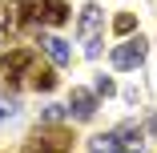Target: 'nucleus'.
<instances>
[{"mask_svg":"<svg viewBox=\"0 0 157 153\" xmlns=\"http://www.w3.org/2000/svg\"><path fill=\"white\" fill-rule=\"evenodd\" d=\"M40 44H44V52L52 56V65H69V60H73V52H69V44H65V40H56V36H44Z\"/></svg>","mask_w":157,"mask_h":153,"instance_id":"nucleus-10","label":"nucleus"},{"mask_svg":"<svg viewBox=\"0 0 157 153\" xmlns=\"http://www.w3.org/2000/svg\"><path fill=\"white\" fill-rule=\"evenodd\" d=\"M73 149V133L60 129V125H48V129H36L28 137L24 153H69Z\"/></svg>","mask_w":157,"mask_h":153,"instance_id":"nucleus-4","label":"nucleus"},{"mask_svg":"<svg viewBox=\"0 0 157 153\" xmlns=\"http://www.w3.org/2000/svg\"><path fill=\"white\" fill-rule=\"evenodd\" d=\"M33 52L28 48H16V52H8V56H0V85L4 89H12V85H20V77L33 69Z\"/></svg>","mask_w":157,"mask_h":153,"instance_id":"nucleus-5","label":"nucleus"},{"mask_svg":"<svg viewBox=\"0 0 157 153\" xmlns=\"http://www.w3.org/2000/svg\"><path fill=\"white\" fill-rule=\"evenodd\" d=\"M16 24H20V4L16 0H0V44H8Z\"/></svg>","mask_w":157,"mask_h":153,"instance_id":"nucleus-8","label":"nucleus"},{"mask_svg":"<svg viewBox=\"0 0 157 153\" xmlns=\"http://www.w3.org/2000/svg\"><path fill=\"white\" fill-rule=\"evenodd\" d=\"M113 89H117V85H113L109 77H101V81H97V93H101V97H109V93H113Z\"/></svg>","mask_w":157,"mask_h":153,"instance_id":"nucleus-12","label":"nucleus"},{"mask_svg":"<svg viewBox=\"0 0 157 153\" xmlns=\"http://www.w3.org/2000/svg\"><path fill=\"white\" fill-rule=\"evenodd\" d=\"M69 113H73L77 121H93V117H97V97L85 93V89H73V97H69Z\"/></svg>","mask_w":157,"mask_h":153,"instance_id":"nucleus-7","label":"nucleus"},{"mask_svg":"<svg viewBox=\"0 0 157 153\" xmlns=\"http://www.w3.org/2000/svg\"><path fill=\"white\" fill-rule=\"evenodd\" d=\"M133 28H137V20H133V12H121V16L113 20V33H117V36H129Z\"/></svg>","mask_w":157,"mask_h":153,"instance_id":"nucleus-11","label":"nucleus"},{"mask_svg":"<svg viewBox=\"0 0 157 153\" xmlns=\"http://www.w3.org/2000/svg\"><path fill=\"white\" fill-rule=\"evenodd\" d=\"M153 129H157V121H153Z\"/></svg>","mask_w":157,"mask_h":153,"instance_id":"nucleus-14","label":"nucleus"},{"mask_svg":"<svg viewBox=\"0 0 157 153\" xmlns=\"http://www.w3.org/2000/svg\"><path fill=\"white\" fill-rule=\"evenodd\" d=\"M141 60H145V40H141V36L113 48V69H137Z\"/></svg>","mask_w":157,"mask_h":153,"instance_id":"nucleus-6","label":"nucleus"},{"mask_svg":"<svg viewBox=\"0 0 157 153\" xmlns=\"http://www.w3.org/2000/svg\"><path fill=\"white\" fill-rule=\"evenodd\" d=\"M24 20L28 24H65L69 20V4L65 0H20Z\"/></svg>","mask_w":157,"mask_h":153,"instance_id":"nucleus-3","label":"nucleus"},{"mask_svg":"<svg viewBox=\"0 0 157 153\" xmlns=\"http://www.w3.org/2000/svg\"><path fill=\"white\" fill-rule=\"evenodd\" d=\"M101 28H105V12L97 4H85L77 16V36L85 44V56H101Z\"/></svg>","mask_w":157,"mask_h":153,"instance_id":"nucleus-2","label":"nucleus"},{"mask_svg":"<svg viewBox=\"0 0 157 153\" xmlns=\"http://www.w3.org/2000/svg\"><path fill=\"white\" fill-rule=\"evenodd\" d=\"M16 113V101H4V97H0V117H12Z\"/></svg>","mask_w":157,"mask_h":153,"instance_id":"nucleus-13","label":"nucleus"},{"mask_svg":"<svg viewBox=\"0 0 157 153\" xmlns=\"http://www.w3.org/2000/svg\"><path fill=\"white\" fill-rule=\"evenodd\" d=\"M28 85H33L36 93H52V89H56V73H52L48 65H36V60H33V69H28Z\"/></svg>","mask_w":157,"mask_h":153,"instance_id":"nucleus-9","label":"nucleus"},{"mask_svg":"<svg viewBox=\"0 0 157 153\" xmlns=\"http://www.w3.org/2000/svg\"><path fill=\"white\" fill-rule=\"evenodd\" d=\"M89 149H93V153H141V149H145V133H141V125L125 121V125H117L113 133L93 137Z\"/></svg>","mask_w":157,"mask_h":153,"instance_id":"nucleus-1","label":"nucleus"}]
</instances>
